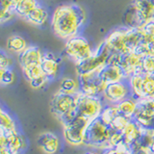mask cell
Listing matches in <instances>:
<instances>
[{"instance_id": "cell-1", "label": "cell", "mask_w": 154, "mask_h": 154, "mask_svg": "<svg viewBox=\"0 0 154 154\" xmlns=\"http://www.w3.org/2000/svg\"><path fill=\"white\" fill-rule=\"evenodd\" d=\"M86 12L80 5L70 3L58 6L52 14L51 26L56 36L63 40H69L78 36L85 25Z\"/></svg>"}, {"instance_id": "cell-2", "label": "cell", "mask_w": 154, "mask_h": 154, "mask_svg": "<svg viewBox=\"0 0 154 154\" xmlns=\"http://www.w3.org/2000/svg\"><path fill=\"white\" fill-rule=\"evenodd\" d=\"M79 94H65L61 91L52 96L50 102L51 113L60 120L63 125L69 122L77 115L76 106L78 102Z\"/></svg>"}, {"instance_id": "cell-3", "label": "cell", "mask_w": 154, "mask_h": 154, "mask_svg": "<svg viewBox=\"0 0 154 154\" xmlns=\"http://www.w3.org/2000/svg\"><path fill=\"white\" fill-rule=\"evenodd\" d=\"M113 128L105 124L100 118L91 122L86 132L85 146L106 150L110 147V138L112 136Z\"/></svg>"}, {"instance_id": "cell-4", "label": "cell", "mask_w": 154, "mask_h": 154, "mask_svg": "<svg viewBox=\"0 0 154 154\" xmlns=\"http://www.w3.org/2000/svg\"><path fill=\"white\" fill-rule=\"evenodd\" d=\"M91 122L79 115H76L69 122L63 125L64 138L70 146H79L86 143V132Z\"/></svg>"}, {"instance_id": "cell-5", "label": "cell", "mask_w": 154, "mask_h": 154, "mask_svg": "<svg viewBox=\"0 0 154 154\" xmlns=\"http://www.w3.org/2000/svg\"><path fill=\"white\" fill-rule=\"evenodd\" d=\"M111 56L112 54H111L110 50L102 42L101 45L94 50V55L91 58L76 64L77 74L80 75L101 70L102 67L110 63Z\"/></svg>"}, {"instance_id": "cell-6", "label": "cell", "mask_w": 154, "mask_h": 154, "mask_svg": "<svg viewBox=\"0 0 154 154\" xmlns=\"http://www.w3.org/2000/svg\"><path fill=\"white\" fill-rule=\"evenodd\" d=\"M105 105L106 103H104L103 98L100 96L87 95L80 93L76 112L77 115L89 119L90 122H93L100 117Z\"/></svg>"}, {"instance_id": "cell-7", "label": "cell", "mask_w": 154, "mask_h": 154, "mask_svg": "<svg viewBox=\"0 0 154 154\" xmlns=\"http://www.w3.org/2000/svg\"><path fill=\"white\" fill-rule=\"evenodd\" d=\"M65 52L70 59L78 64L91 58L94 55V50H93L89 42L85 38L78 35L66 41Z\"/></svg>"}, {"instance_id": "cell-8", "label": "cell", "mask_w": 154, "mask_h": 154, "mask_svg": "<svg viewBox=\"0 0 154 154\" xmlns=\"http://www.w3.org/2000/svg\"><path fill=\"white\" fill-rule=\"evenodd\" d=\"M132 119L143 129L154 132V97L138 100V108Z\"/></svg>"}, {"instance_id": "cell-9", "label": "cell", "mask_w": 154, "mask_h": 154, "mask_svg": "<svg viewBox=\"0 0 154 154\" xmlns=\"http://www.w3.org/2000/svg\"><path fill=\"white\" fill-rule=\"evenodd\" d=\"M99 71H94L90 72V73L78 75L80 93L93 96L102 95L107 85L101 80L99 76Z\"/></svg>"}, {"instance_id": "cell-10", "label": "cell", "mask_w": 154, "mask_h": 154, "mask_svg": "<svg viewBox=\"0 0 154 154\" xmlns=\"http://www.w3.org/2000/svg\"><path fill=\"white\" fill-rule=\"evenodd\" d=\"M101 96L106 104L114 105L119 104L125 98L130 97L131 90H130L127 79L107 85Z\"/></svg>"}, {"instance_id": "cell-11", "label": "cell", "mask_w": 154, "mask_h": 154, "mask_svg": "<svg viewBox=\"0 0 154 154\" xmlns=\"http://www.w3.org/2000/svg\"><path fill=\"white\" fill-rule=\"evenodd\" d=\"M26 146V139L20 132L4 133L0 131V147H6L11 154H20Z\"/></svg>"}, {"instance_id": "cell-12", "label": "cell", "mask_w": 154, "mask_h": 154, "mask_svg": "<svg viewBox=\"0 0 154 154\" xmlns=\"http://www.w3.org/2000/svg\"><path fill=\"white\" fill-rule=\"evenodd\" d=\"M138 27L154 19V0H133Z\"/></svg>"}, {"instance_id": "cell-13", "label": "cell", "mask_w": 154, "mask_h": 154, "mask_svg": "<svg viewBox=\"0 0 154 154\" xmlns=\"http://www.w3.org/2000/svg\"><path fill=\"white\" fill-rule=\"evenodd\" d=\"M42 55L43 53L38 46L28 45L25 50L18 54V63L21 69L32 66L41 65Z\"/></svg>"}, {"instance_id": "cell-14", "label": "cell", "mask_w": 154, "mask_h": 154, "mask_svg": "<svg viewBox=\"0 0 154 154\" xmlns=\"http://www.w3.org/2000/svg\"><path fill=\"white\" fill-rule=\"evenodd\" d=\"M99 76L106 85L126 80V75L123 69L119 65L114 64V63H109L102 67L99 71Z\"/></svg>"}, {"instance_id": "cell-15", "label": "cell", "mask_w": 154, "mask_h": 154, "mask_svg": "<svg viewBox=\"0 0 154 154\" xmlns=\"http://www.w3.org/2000/svg\"><path fill=\"white\" fill-rule=\"evenodd\" d=\"M38 146L43 153L56 154L61 148V143L57 135L51 132H45L41 134L37 140Z\"/></svg>"}, {"instance_id": "cell-16", "label": "cell", "mask_w": 154, "mask_h": 154, "mask_svg": "<svg viewBox=\"0 0 154 154\" xmlns=\"http://www.w3.org/2000/svg\"><path fill=\"white\" fill-rule=\"evenodd\" d=\"M143 131H144V129H143L141 126H140L135 120L131 119L126 126H125V128L122 130V132H123V144L124 146H126L130 150H131L132 146L138 141L140 138H141Z\"/></svg>"}, {"instance_id": "cell-17", "label": "cell", "mask_w": 154, "mask_h": 154, "mask_svg": "<svg viewBox=\"0 0 154 154\" xmlns=\"http://www.w3.org/2000/svg\"><path fill=\"white\" fill-rule=\"evenodd\" d=\"M41 66L49 80L55 78L59 72V63L51 53H43Z\"/></svg>"}, {"instance_id": "cell-18", "label": "cell", "mask_w": 154, "mask_h": 154, "mask_svg": "<svg viewBox=\"0 0 154 154\" xmlns=\"http://www.w3.org/2000/svg\"><path fill=\"white\" fill-rule=\"evenodd\" d=\"M25 19L35 26H42L48 19V12L40 4Z\"/></svg>"}, {"instance_id": "cell-19", "label": "cell", "mask_w": 154, "mask_h": 154, "mask_svg": "<svg viewBox=\"0 0 154 154\" xmlns=\"http://www.w3.org/2000/svg\"><path fill=\"white\" fill-rule=\"evenodd\" d=\"M117 107L120 114H122L129 119H133L138 108V100L132 97V96H130V97L125 98L122 102L117 104Z\"/></svg>"}, {"instance_id": "cell-20", "label": "cell", "mask_w": 154, "mask_h": 154, "mask_svg": "<svg viewBox=\"0 0 154 154\" xmlns=\"http://www.w3.org/2000/svg\"><path fill=\"white\" fill-rule=\"evenodd\" d=\"M38 5L40 3L38 2V0H20L17 4L14 11L17 17L25 19Z\"/></svg>"}, {"instance_id": "cell-21", "label": "cell", "mask_w": 154, "mask_h": 154, "mask_svg": "<svg viewBox=\"0 0 154 154\" xmlns=\"http://www.w3.org/2000/svg\"><path fill=\"white\" fill-rule=\"evenodd\" d=\"M0 131L4 133L18 131L16 120L4 109H1L0 111Z\"/></svg>"}, {"instance_id": "cell-22", "label": "cell", "mask_w": 154, "mask_h": 154, "mask_svg": "<svg viewBox=\"0 0 154 154\" xmlns=\"http://www.w3.org/2000/svg\"><path fill=\"white\" fill-rule=\"evenodd\" d=\"M6 45H7L8 50L12 51L14 53H17V54L24 51L28 46L25 38L19 35L10 36L7 38Z\"/></svg>"}, {"instance_id": "cell-23", "label": "cell", "mask_w": 154, "mask_h": 154, "mask_svg": "<svg viewBox=\"0 0 154 154\" xmlns=\"http://www.w3.org/2000/svg\"><path fill=\"white\" fill-rule=\"evenodd\" d=\"M59 91H63V93H65V94H77L78 93H80L78 80L76 81L73 78H70V77L63 78L60 84Z\"/></svg>"}, {"instance_id": "cell-24", "label": "cell", "mask_w": 154, "mask_h": 154, "mask_svg": "<svg viewBox=\"0 0 154 154\" xmlns=\"http://www.w3.org/2000/svg\"><path fill=\"white\" fill-rule=\"evenodd\" d=\"M153 140H154V132L149 131V130H144L141 138L132 146L131 151H134L136 149H140V148H150L152 146Z\"/></svg>"}, {"instance_id": "cell-25", "label": "cell", "mask_w": 154, "mask_h": 154, "mask_svg": "<svg viewBox=\"0 0 154 154\" xmlns=\"http://www.w3.org/2000/svg\"><path fill=\"white\" fill-rule=\"evenodd\" d=\"M119 114V111L117 107V104H106L105 107L103 108L102 112H101L100 115V119L101 120L105 123L107 124L108 126H110L111 123L114 120V119L117 117V116Z\"/></svg>"}, {"instance_id": "cell-26", "label": "cell", "mask_w": 154, "mask_h": 154, "mask_svg": "<svg viewBox=\"0 0 154 154\" xmlns=\"http://www.w3.org/2000/svg\"><path fill=\"white\" fill-rule=\"evenodd\" d=\"M23 74L25 76V78L27 79V81L30 83V82L37 80L38 78H42L43 76H46L45 74V72L42 71V69L41 65H36V66H32L26 67V69H22Z\"/></svg>"}, {"instance_id": "cell-27", "label": "cell", "mask_w": 154, "mask_h": 154, "mask_svg": "<svg viewBox=\"0 0 154 154\" xmlns=\"http://www.w3.org/2000/svg\"><path fill=\"white\" fill-rule=\"evenodd\" d=\"M143 98L154 97V75L143 73Z\"/></svg>"}, {"instance_id": "cell-28", "label": "cell", "mask_w": 154, "mask_h": 154, "mask_svg": "<svg viewBox=\"0 0 154 154\" xmlns=\"http://www.w3.org/2000/svg\"><path fill=\"white\" fill-rule=\"evenodd\" d=\"M16 81V73L12 69H0V83L3 86H9Z\"/></svg>"}, {"instance_id": "cell-29", "label": "cell", "mask_w": 154, "mask_h": 154, "mask_svg": "<svg viewBox=\"0 0 154 154\" xmlns=\"http://www.w3.org/2000/svg\"><path fill=\"white\" fill-rule=\"evenodd\" d=\"M131 119H129V118L125 117V116H123L122 114L119 113L117 117L114 119V120L110 125V127L115 129V130H123Z\"/></svg>"}, {"instance_id": "cell-30", "label": "cell", "mask_w": 154, "mask_h": 154, "mask_svg": "<svg viewBox=\"0 0 154 154\" xmlns=\"http://www.w3.org/2000/svg\"><path fill=\"white\" fill-rule=\"evenodd\" d=\"M143 73L154 75V56L143 57L142 63Z\"/></svg>"}, {"instance_id": "cell-31", "label": "cell", "mask_w": 154, "mask_h": 154, "mask_svg": "<svg viewBox=\"0 0 154 154\" xmlns=\"http://www.w3.org/2000/svg\"><path fill=\"white\" fill-rule=\"evenodd\" d=\"M131 150L124 144H120V146L110 147L108 149L104 150L103 154H131Z\"/></svg>"}, {"instance_id": "cell-32", "label": "cell", "mask_w": 154, "mask_h": 154, "mask_svg": "<svg viewBox=\"0 0 154 154\" xmlns=\"http://www.w3.org/2000/svg\"><path fill=\"white\" fill-rule=\"evenodd\" d=\"M13 60L3 50L0 55V69H12Z\"/></svg>"}, {"instance_id": "cell-33", "label": "cell", "mask_w": 154, "mask_h": 154, "mask_svg": "<svg viewBox=\"0 0 154 154\" xmlns=\"http://www.w3.org/2000/svg\"><path fill=\"white\" fill-rule=\"evenodd\" d=\"M140 28H141L144 33H146L147 35L154 37V19L144 23L143 25L140 26Z\"/></svg>"}, {"instance_id": "cell-34", "label": "cell", "mask_w": 154, "mask_h": 154, "mask_svg": "<svg viewBox=\"0 0 154 154\" xmlns=\"http://www.w3.org/2000/svg\"><path fill=\"white\" fill-rule=\"evenodd\" d=\"M131 154H154L150 148H140L132 151Z\"/></svg>"}, {"instance_id": "cell-35", "label": "cell", "mask_w": 154, "mask_h": 154, "mask_svg": "<svg viewBox=\"0 0 154 154\" xmlns=\"http://www.w3.org/2000/svg\"><path fill=\"white\" fill-rule=\"evenodd\" d=\"M0 154H11L6 147H0Z\"/></svg>"}, {"instance_id": "cell-36", "label": "cell", "mask_w": 154, "mask_h": 154, "mask_svg": "<svg viewBox=\"0 0 154 154\" xmlns=\"http://www.w3.org/2000/svg\"><path fill=\"white\" fill-rule=\"evenodd\" d=\"M85 154H103V152H98V151H88Z\"/></svg>"}, {"instance_id": "cell-37", "label": "cell", "mask_w": 154, "mask_h": 154, "mask_svg": "<svg viewBox=\"0 0 154 154\" xmlns=\"http://www.w3.org/2000/svg\"><path fill=\"white\" fill-rule=\"evenodd\" d=\"M150 149H151V151H152V152L154 153V140H153V143H152V146H151Z\"/></svg>"}]
</instances>
